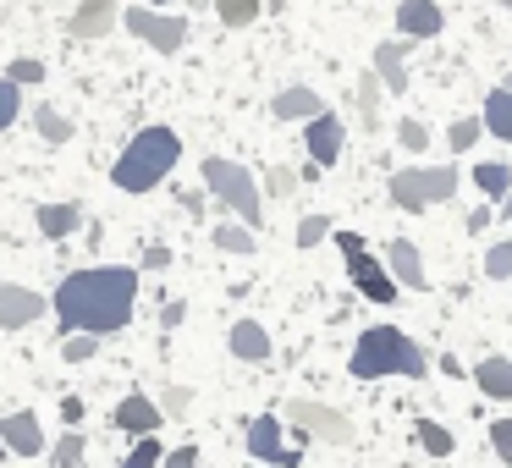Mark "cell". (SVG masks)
<instances>
[{
    "label": "cell",
    "instance_id": "32",
    "mask_svg": "<svg viewBox=\"0 0 512 468\" xmlns=\"http://www.w3.org/2000/svg\"><path fill=\"white\" fill-rule=\"evenodd\" d=\"M160 457H166V446L155 435H133V452L122 457V468H160Z\"/></svg>",
    "mask_w": 512,
    "mask_h": 468
},
{
    "label": "cell",
    "instance_id": "36",
    "mask_svg": "<svg viewBox=\"0 0 512 468\" xmlns=\"http://www.w3.org/2000/svg\"><path fill=\"white\" fill-rule=\"evenodd\" d=\"M397 144L419 155V149H430V127H424L419 116H402V122H397Z\"/></svg>",
    "mask_w": 512,
    "mask_h": 468
},
{
    "label": "cell",
    "instance_id": "15",
    "mask_svg": "<svg viewBox=\"0 0 512 468\" xmlns=\"http://www.w3.org/2000/svg\"><path fill=\"white\" fill-rule=\"evenodd\" d=\"M0 441H6V452L17 457H45V430H39V413L17 408L0 419Z\"/></svg>",
    "mask_w": 512,
    "mask_h": 468
},
{
    "label": "cell",
    "instance_id": "43",
    "mask_svg": "<svg viewBox=\"0 0 512 468\" xmlns=\"http://www.w3.org/2000/svg\"><path fill=\"white\" fill-rule=\"evenodd\" d=\"M61 419L78 430V424H83V397H61Z\"/></svg>",
    "mask_w": 512,
    "mask_h": 468
},
{
    "label": "cell",
    "instance_id": "19",
    "mask_svg": "<svg viewBox=\"0 0 512 468\" xmlns=\"http://www.w3.org/2000/svg\"><path fill=\"white\" fill-rule=\"evenodd\" d=\"M34 226H39V237H45V243H61V237H72L83 226V204H39L34 210Z\"/></svg>",
    "mask_w": 512,
    "mask_h": 468
},
{
    "label": "cell",
    "instance_id": "14",
    "mask_svg": "<svg viewBox=\"0 0 512 468\" xmlns=\"http://www.w3.org/2000/svg\"><path fill=\"white\" fill-rule=\"evenodd\" d=\"M116 430L122 435H160V424H166V413H160L155 397H144V391H133V397L116 402Z\"/></svg>",
    "mask_w": 512,
    "mask_h": 468
},
{
    "label": "cell",
    "instance_id": "3",
    "mask_svg": "<svg viewBox=\"0 0 512 468\" xmlns=\"http://www.w3.org/2000/svg\"><path fill=\"white\" fill-rule=\"evenodd\" d=\"M177 160H182V138L171 133V127H138V133L127 138V149L116 155L111 182L122 193H155L160 182L171 177Z\"/></svg>",
    "mask_w": 512,
    "mask_h": 468
},
{
    "label": "cell",
    "instance_id": "47",
    "mask_svg": "<svg viewBox=\"0 0 512 468\" xmlns=\"http://www.w3.org/2000/svg\"><path fill=\"white\" fill-rule=\"evenodd\" d=\"M501 89H512V72H507V78H501Z\"/></svg>",
    "mask_w": 512,
    "mask_h": 468
},
{
    "label": "cell",
    "instance_id": "49",
    "mask_svg": "<svg viewBox=\"0 0 512 468\" xmlns=\"http://www.w3.org/2000/svg\"><path fill=\"white\" fill-rule=\"evenodd\" d=\"M501 6H507V12H512V0H501Z\"/></svg>",
    "mask_w": 512,
    "mask_h": 468
},
{
    "label": "cell",
    "instance_id": "31",
    "mask_svg": "<svg viewBox=\"0 0 512 468\" xmlns=\"http://www.w3.org/2000/svg\"><path fill=\"white\" fill-rule=\"evenodd\" d=\"M100 342L105 336H94V331H72V336H61V358H67V364H89V358L100 353Z\"/></svg>",
    "mask_w": 512,
    "mask_h": 468
},
{
    "label": "cell",
    "instance_id": "17",
    "mask_svg": "<svg viewBox=\"0 0 512 468\" xmlns=\"http://www.w3.org/2000/svg\"><path fill=\"white\" fill-rule=\"evenodd\" d=\"M116 23H122V12H116V0H78V12L67 17L72 39H105Z\"/></svg>",
    "mask_w": 512,
    "mask_h": 468
},
{
    "label": "cell",
    "instance_id": "28",
    "mask_svg": "<svg viewBox=\"0 0 512 468\" xmlns=\"http://www.w3.org/2000/svg\"><path fill=\"white\" fill-rule=\"evenodd\" d=\"M210 243L221 248V254H254V248H259V232H248L243 221H221V226L210 232Z\"/></svg>",
    "mask_w": 512,
    "mask_h": 468
},
{
    "label": "cell",
    "instance_id": "1",
    "mask_svg": "<svg viewBox=\"0 0 512 468\" xmlns=\"http://www.w3.org/2000/svg\"><path fill=\"white\" fill-rule=\"evenodd\" d=\"M61 320V336L72 331H94V336H116L133 325L138 309V270L133 265H89L61 276L56 298H50Z\"/></svg>",
    "mask_w": 512,
    "mask_h": 468
},
{
    "label": "cell",
    "instance_id": "39",
    "mask_svg": "<svg viewBox=\"0 0 512 468\" xmlns=\"http://www.w3.org/2000/svg\"><path fill=\"white\" fill-rule=\"evenodd\" d=\"M50 457H56V468H83V435L67 430V435L56 441V452H50Z\"/></svg>",
    "mask_w": 512,
    "mask_h": 468
},
{
    "label": "cell",
    "instance_id": "30",
    "mask_svg": "<svg viewBox=\"0 0 512 468\" xmlns=\"http://www.w3.org/2000/svg\"><path fill=\"white\" fill-rule=\"evenodd\" d=\"M331 232H336V226H331V215H303V221L292 226V243H298L303 254H309V248H320Z\"/></svg>",
    "mask_w": 512,
    "mask_h": 468
},
{
    "label": "cell",
    "instance_id": "26",
    "mask_svg": "<svg viewBox=\"0 0 512 468\" xmlns=\"http://www.w3.org/2000/svg\"><path fill=\"white\" fill-rule=\"evenodd\" d=\"M380 94H386V89H380V78H375V72H364V78L353 83V105H358V122H364L369 133H375V127H380Z\"/></svg>",
    "mask_w": 512,
    "mask_h": 468
},
{
    "label": "cell",
    "instance_id": "42",
    "mask_svg": "<svg viewBox=\"0 0 512 468\" xmlns=\"http://www.w3.org/2000/svg\"><path fill=\"white\" fill-rule=\"evenodd\" d=\"M144 270H171V248L166 243H149L144 248Z\"/></svg>",
    "mask_w": 512,
    "mask_h": 468
},
{
    "label": "cell",
    "instance_id": "24",
    "mask_svg": "<svg viewBox=\"0 0 512 468\" xmlns=\"http://www.w3.org/2000/svg\"><path fill=\"white\" fill-rule=\"evenodd\" d=\"M468 182H474V188L485 193V204H490V199H507V188H512V171L501 166V160H479V166L468 171Z\"/></svg>",
    "mask_w": 512,
    "mask_h": 468
},
{
    "label": "cell",
    "instance_id": "33",
    "mask_svg": "<svg viewBox=\"0 0 512 468\" xmlns=\"http://www.w3.org/2000/svg\"><path fill=\"white\" fill-rule=\"evenodd\" d=\"M6 83H17V89H39V83H45V61H39V56H17L12 67H6Z\"/></svg>",
    "mask_w": 512,
    "mask_h": 468
},
{
    "label": "cell",
    "instance_id": "10",
    "mask_svg": "<svg viewBox=\"0 0 512 468\" xmlns=\"http://www.w3.org/2000/svg\"><path fill=\"white\" fill-rule=\"evenodd\" d=\"M342 144H347V122L325 105L320 116L303 122V149H309V166H336L342 160Z\"/></svg>",
    "mask_w": 512,
    "mask_h": 468
},
{
    "label": "cell",
    "instance_id": "18",
    "mask_svg": "<svg viewBox=\"0 0 512 468\" xmlns=\"http://www.w3.org/2000/svg\"><path fill=\"white\" fill-rule=\"evenodd\" d=\"M320 111H325L320 89H303V83H292V89H281L276 100H270V116H276V122H309V116H320Z\"/></svg>",
    "mask_w": 512,
    "mask_h": 468
},
{
    "label": "cell",
    "instance_id": "46",
    "mask_svg": "<svg viewBox=\"0 0 512 468\" xmlns=\"http://www.w3.org/2000/svg\"><path fill=\"white\" fill-rule=\"evenodd\" d=\"M144 6H155V12H160V6H171V0H144Z\"/></svg>",
    "mask_w": 512,
    "mask_h": 468
},
{
    "label": "cell",
    "instance_id": "22",
    "mask_svg": "<svg viewBox=\"0 0 512 468\" xmlns=\"http://www.w3.org/2000/svg\"><path fill=\"white\" fill-rule=\"evenodd\" d=\"M479 122H485L490 138L512 144V89H490V94H485V111H479Z\"/></svg>",
    "mask_w": 512,
    "mask_h": 468
},
{
    "label": "cell",
    "instance_id": "2",
    "mask_svg": "<svg viewBox=\"0 0 512 468\" xmlns=\"http://www.w3.org/2000/svg\"><path fill=\"white\" fill-rule=\"evenodd\" d=\"M347 369H353V380H386V375L424 380L430 375V358L397 325H369V331H358L353 353H347Z\"/></svg>",
    "mask_w": 512,
    "mask_h": 468
},
{
    "label": "cell",
    "instance_id": "35",
    "mask_svg": "<svg viewBox=\"0 0 512 468\" xmlns=\"http://www.w3.org/2000/svg\"><path fill=\"white\" fill-rule=\"evenodd\" d=\"M507 276H512V237L485 248V281H507Z\"/></svg>",
    "mask_w": 512,
    "mask_h": 468
},
{
    "label": "cell",
    "instance_id": "40",
    "mask_svg": "<svg viewBox=\"0 0 512 468\" xmlns=\"http://www.w3.org/2000/svg\"><path fill=\"white\" fill-rule=\"evenodd\" d=\"M490 446H496V457L512 468V419H496V424H490Z\"/></svg>",
    "mask_w": 512,
    "mask_h": 468
},
{
    "label": "cell",
    "instance_id": "13",
    "mask_svg": "<svg viewBox=\"0 0 512 468\" xmlns=\"http://www.w3.org/2000/svg\"><path fill=\"white\" fill-rule=\"evenodd\" d=\"M446 17L435 0H397V39H413V45H424V39H441Z\"/></svg>",
    "mask_w": 512,
    "mask_h": 468
},
{
    "label": "cell",
    "instance_id": "45",
    "mask_svg": "<svg viewBox=\"0 0 512 468\" xmlns=\"http://www.w3.org/2000/svg\"><path fill=\"white\" fill-rule=\"evenodd\" d=\"M501 215H507V221H512V188H507V199H501Z\"/></svg>",
    "mask_w": 512,
    "mask_h": 468
},
{
    "label": "cell",
    "instance_id": "16",
    "mask_svg": "<svg viewBox=\"0 0 512 468\" xmlns=\"http://www.w3.org/2000/svg\"><path fill=\"white\" fill-rule=\"evenodd\" d=\"M386 270H391V281H397L402 292H424V287H430V276H424V254L408 243V237H391V243H386Z\"/></svg>",
    "mask_w": 512,
    "mask_h": 468
},
{
    "label": "cell",
    "instance_id": "4",
    "mask_svg": "<svg viewBox=\"0 0 512 468\" xmlns=\"http://www.w3.org/2000/svg\"><path fill=\"white\" fill-rule=\"evenodd\" d=\"M199 177H204V188L221 199V210H232L248 232H259V226H265V193H259V177L248 166L221 160V155H204Z\"/></svg>",
    "mask_w": 512,
    "mask_h": 468
},
{
    "label": "cell",
    "instance_id": "29",
    "mask_svg": "<svg viewBox=\"0 0 512 468\" xmlns=\"http://www.w3.org/2000/svg\"><path fill=\"white\" fill-rule=\"evenodd\" d=\"M479 138H485V122H479V116H457V122L446 127V149H452V155H468Z\"/></svg>",
    "mask_w": 512,
    "mask_h": 468
},
{
    "label": "cell",
    "instance_id": "9",
    "mask_svg": "<svg viewBox=\"0 0 512 468\" xmlns=\"http://www.w3.org/2000/svg\"><path fill=\"white\" fill-rule=\"evenodd\" d=\"M243 446H248V457H254L259 468H298V446L287 441V430H281L276 413H259V419H248Z\"/></svg>",
    "mask_w": 512,
    "mask_h": 468
},
{
    "label": "cell",
    "instance_id": "27",
    "mask_svg": "<svg viewBox=\"0 0 512 468\" xmlns=\"http://www.w3.org/2000/svg\"><path fill=\"white\" fill-rule=\"evenodd\" d=\"M34 133L39 138H45V144H72V133H78V127H72V116H61L56 111V105H39V111H34Z\"/></svg>",
    "mask_w": 512,
    "mask_h": 468
},
{
    "label": "cell",
    "instance_id": "12",
    "mask_svg": "<svg viewBox=\"0 0 512 468\" xmlns=\"http://www.w3.org/2000/svg\"><path fill=\"white\" fill-rule=\"evenodd\" d=\"M413 39H386V45H375V56H369V72L380 78V89L386 94H402L408 89V61H413Z\"/></svg>",
    "mask_w": 512,
    "mask_h": 468
},
{
    "label": "cell",
    "instance_id": "6",
    "mask_svg": "<svg viewBox=\"0 0 512 468\" xmlns=\"http://www.w3.org/2000/svg\"><path fill=\"white\" fill-rule=\"evenodd\" d=\"M336 237V248H342V259H347V281H353L358 292H364L369 303H397V281H391V270H386V259H375L369 254V243L358 232H331Z\"/></svg>",
    "mask_w": 512,
    "mask_h": 468
},
{
    "label": "cell",
    "instance_id": "7",
    "mask_svg": "<svg viewBox=\"0 0 512 468\" xmlns=\"http://www.w3.org/2000/svg\"><path fill=\"white\" fill-rule=\"evenodd\" d=\"M127 34L138 39V45L160 50V56H177L182 45H188V17L182 12H155V6H133V12L122 17Z\"/></svg>",
    "mask_w": 512,
    "mask_h": 468
},
{
    "label": "cell",
    "instance_id": "8",
    "mask_svg": "<svg viewBox=\"0 0 512 468\" xmlns=\"http://www.w3.org/2000/svg\"><path fill=\"white\" fill-rule=\"evenodd\" d=\"M287 419L298 424L303 435H314V441H331V446H347V441H353V419H347L342 408H331V402L292 397V402H287Z\"/></svg>",
    "mask_w": 512,
    "mask_h": 468
},
{
    "label": "cell",
    "instance_id": "23",
    "mask_svg": "<svg viewBox=\"0 0 512 468\" xmlns=\"http://www.w3.org/2000/svg\"><path fill=\"white\" fill-rule=\"evenodd\" d=\"M199 6H210L221 17V28H254L259 12H265V0H199Z\"/></svg>",
    "mask_w": 512,
    "mask_h": 468
},
{
    "label": "cell",
    "instance_id": "38",
    "mask_svg": "<svg viewBox=\"0 0 512 468\" xmlns=\"http://www.w3.org/2000/svg\"><path fill=\"white\" fill-rule=\"evenodd\" d=\"M17 116H23V89L0 78V133H6V127H12Z\"/></svg>",
    "mask_w": 512,
    "mask_h": 468
},
{
    "label": "cell",
    "instance_id": "11",
    "mask_svg": "<svg viewBox=\"0 0 512 468\" xmlns=\"http://www.w3.org/2000/svg\"><path fill=\"white\" fill-rule=\"evenodd\" d=\"M45 292L17 287V281H0V331H23V325L45 320Z\"/></svg>",
    "mask_w": 512,
    "mask_h": 468
},
{
    "label": "cell",
    "instance_id": "44",
    "mask_svg": "<svg viewBox=\"0 0 512 468\" xmlns=\"http://www.w3.org/2000/svg\"><path fill=\"white\" fill-rule=\"evenodd\" d=\"M160 320H166V331H177V325H182V303H166V314H160Z\"/></svg>",
    "mask_w": 512,
    "mask_h": 468
},
{
    "label": "cell",
    "instance_id": "41",
    "mask_svg": "<svg viewBox=\"0 0 512 468\" xmlns=\"http://www.w3.org/2000/svg\"><path fill=\"white\" fill-rule=\"evenodd\" d=\"M160 463L166 468H199V446H177V452H166Z\"/></svg>",
    "mask_w": 512,
    "mask_h": 468
},
{
    "label": "cell",
    "instance_id": "20",
    "mask_svg": "<svg viewBox=\"0 0 512 468\" xmlns=\"http://www.w3.org/2000/svg\"><path fill=\"white\" fill-rule=\"evenodd\" d=\"M474 386L485 391L490 402H512V358L485 353V358L474 364Z\"/></svg>",
    "mask_w": 512,
    "mask_h": 468
},
{
    "label": "cell",
    "instance_id": "48",
    "mask_svg": "<svg viewBox=\"0 0 512 468\" xmlns=\"http://www.w3.org/2000/svg\"><path fill=\"white\" fill-rule=\"evenodd\" d=\"M0 457H6V441H0Z\"/></svg>",
    "mask_w": 512,
    "mask_h": 468
},
{
    "label": "cell",
    "instance_id": "25",
    "mask_svg": "<svg viewBox=\"0 0 512 468\" xmlns=\"http://www.w3.org/2000/svg\"><path fill=\"white\" fill-rule=\"evenodd\" d=\"M413 441H419L430 457H452L457 452V435L446 430L441 419H413Z\"/></svg>",
    "mask_w": 512,
    "mask_h": 468
},
{
    "label": "cell",
    "instance_id": "37",
    "mask_svg": "<svg viewBox=\"0 0 512 468\" xmlns=\"http://www.w3.org/2000/svg\"><path fill=\"white\" fill-rule=\"evenodd\" d=\"M188 408H193V386H166L160 391V413H166V419H188Z\"/></svg>",
    "mask_w": 512,
    "mask_h": 468
},
{
    "label": "cell",
    "instance_id": "21",
    "mask_svg": "<svg viewBox=\"0 0 512 468\" xmlns=\"http://www.w3.org/2000/svg\"><path fill=\"white\" fill-rule=\"evenodd\" d=\"M226 347H232V358H243V364H265L270 358V331L259 320H237L232 336H226Z\"/></svg>",
    "mask_w": 512,
    "mask_h": 468
},
{
    "label": "cell",
    "instance_id": "34",
    "mask_svg": "<svg viewBox=\"0 0 512 468\" xmlns=\"http://www.w3.org/2000/svg\"><path fill=\"white\" fill-rule=\"evenodd\" d=\"M259 193H270V199H292V193H298V171L270 166L265 177H259Z\"/></svg>",
    "mask_w": 512,
    "mask_h": 468
},
{
    "label": "cell",
    "instance_id": "5",
    "mask_svg": "<svg viewBox=\"0 0 512 468\" xmlns=\"http://www.w3.org/2000/svg\"><path fill=\"white\" fill-rule=\"evenodd\" d=\"M457 188H463V171L457 166H408L391 177V204L408 215H424L435 204H446Z\"/></svg>",
    "mask_w": 512,
    "mask_h": 468
}]
</instances>
